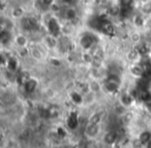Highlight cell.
<instances>
[{"mask_svg":"<svg viewBox=\"0 0 151 148\" xmlns=\"http://www.w3.org/2000/svg\"><path fill=\"white\" fill-rule=\"evenodd\" d=\"M63 15H64V19L66 21H73L77 18V9L73 6H68L66 7V9H64Z\"/></svg>","mask_w":151,"mask_h":148,"instance_id":"cell-1","label":"cell"},{"mask_svg":"<svg viewBox=\"0 0 151 148\" xmlns=\"http://www.w3.org/2000/svg\"><path fill=\"white\" fill-rule=\"evenodd\" d=\"M28 42H29L28 38L24 33H19L15 36L16 45H17L18 47H20V48H25V47H27Z\"/></svg>","mask_w":151,"mask_h":148,"instance_id":"cell-2","label":"cell"},{"mask_svg":"<svg viewBox=\"0 0 151 148\" xmlns=\"http://www.w3.org/2000/svg\"><path fill=\"white\" fill-rule=\"evenodd\" d=\"M141 12L143 15H151V0H147L141 6Z\"/></svg>","mask_w":151,"mask_h":148,"instance_id":"cell-3","label":"cell"},{"mask_svg":"<svg viewBox=\"0 0 151 148\" xmlns=\"http://www.w3.org/2000/svg\"><path fill=\"white\" fill-rule=\"evenodd\" d=\"M130 71L132 74L134 76V77H142L143 74H144V71H143L142 66L139 64H134L130 69Z\"/></svg>","mask_w":151,"mask_h":148,"instance_id":"cell-4","label":"cell"},{"mask_svg":"<svg viewBox=\"0 0 151 148\" xmlns=\"http://www.w3.org/2000/svg\"><path fill=\"white\" fill-rule=\"evenodd\" d=\"M86 134L88 136H90V137H94L97 134V125L90 124V123H89L86 127Z\"/></svg>","mask_w":151,"mask_h":148,"instance_id":"cell-5","label":"cell"},{"mask_svg":"<svg viewBox=\"0 0 151 148\" xmlns=\"http://www.w3.org/2000/svg\"><path fill=\"white\" fill-rule=\"evenodd\" d=\"M30 55H31L32 58L35 59V60H40V59H42V51H40L37 48H32L31 51H30Z\"/></svg>","mask_w":151,"mask_h":148,"instance_id":"cell-6","label":"cell"},{"mask_svg":"<svg viewBox=\"0 0 151 148\" xmlns=\"http://www.w3.org/2000/svg\"><path fill=\"white\" fill-rule=\"evenodd\" d=\"M101 115L99 114V113H94V114L89 118V123H90V124L97 125L101 122Z\"/></svg>","mask_w":151,"mask_h":148,"instance_id":"cell-7","label":"cell"},{"mask_svg":"<svg viewBox=\"0 0 151 148\" xmlns=\"http://www.w3.org/2000/svg\"><path fill=\"white\" fill-rule=\"evenodd\" d=\"M139 139L141 140V142H142L143 144H147L151 141V135L148 133V131H144V133L141 134Z\"/></svg>","mask_w":151,"mask_h":148,"instance_id":"cell-8","label":"cell"},{"mask_svg":"<svg viewBox=\"0 0 151 148\" xmlns=\"http://www.w3.org/2000/svg\"><path fill=\"white\" fill-rule=\"evenodd\" d=\"M116 141V135L114 133H108L105 136V142L108 144H113Z\"/></svg>","mask_w":151,"mask_h":148,"instance_id":"cell-9","label":"cell"},{"mask_svg":"<svg viewBox=\"0 0 151 148\" xmlns=\"http://www.w3.org/2000/svg\"><path fill=\"white\" fill-rule=\"evenodd\" d=\"M129 38H130V42L132 44H139L141 42V34L139 32H132V34L129 35Z\"/></svg>","mask_w":151,"mask_h":148,"instance_id":"cell-10","label":"cell"},{"mask_svg":"<svg viewBox=\"0 0 151 148\" xmlns=\"http://www.w3.org/2000/svg\"><path fill=\"white\" fill-rule=\"evenodd\" d=\"M35 86H36V82H34L33 80H29V81H27L25 84L26 89H27V91H29V92L33 91V89L35 88Z\"/></svg>","mask_w":151,"mask_h":148,"instance_id":"cell-11","label":"cell"},{"mask_svg":"<svg viewBox=\"0 0 151 148\" xmlns=\"http://www.w3.org/2000/svg\"><path fill=\"white\" fill-rule=\"evenodd\" d=\"M121 102L123 106H128V105L132 104V97L130 95H123L121 98Z\"/></svg>","mask_w":151,"mask_h":148,"instance_id":"cell-12","label":"cell"},{"mask_svg":"<svg viewBox=\"0 0 151 148\" xmlns=\"http://www.w3.org/2000/svg\"><path fill=\"white\" fill-rule=\"evenodd\" d=\"M120 6L121 7H132L134 0H119Z\"/></svg>","mask_w":151,"mask_h":148,"instance_id":"cell-13","label":"cell"},{"mask_svg":"<svg viewBox=\"0 0 151 148\" xmlns=\"http://www.w3.org/2000/svg\"><path fill=\"white\" fill-rule=\"evenodd\" d=\"M90 90H91L92 92L99 91V84H97L95 81L91 82V84H90Z\"/></svg>","mask_w":151,"mask_h":148,"instance_id":"cell-14","label":"cell"},{"mask_svg":"<svg viewBox=\"0 0 151 148\" xmlns=\"http://www.w3.org/2000/svg\"><path fill=\"white\" fill-rule=\"evenodd\" d=\"M53 1H54V0H42V3L45 5V6L48 7L53 4Z\"/></svg>","mask_w":151,"mask_h":148,"instance_id":"cell-15","label":"cell"}]
</instances>
